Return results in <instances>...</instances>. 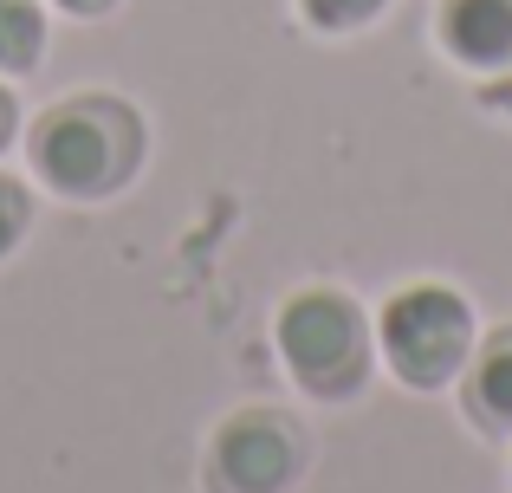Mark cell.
<instances>
[{
  "label": "cell",
  "mask_w": 512,
  "mask_h": 493,
  "mask_svg": "<svg viewBox=\"0 0 512 493\" xmlns=\"http://www.w3.org/2000/svg\"><path fill=\"white\" fill-rule=\"evenodd\" d=\"M143 156V124L130 104L117 98H72L52 104L33 124V163L72 202H98V195L124 189L137 176Z\"/></svg>",
  "instance_id": "cell-1"
},
{
  "label": "cell",
  "mask_w": 512,
  "mask_h": 493,
  "mask_svg": "<svg viewBox=\"0 0 512 493\" xmlns=\"http://www.w3.org/2000/svg\"><path fill=\"white\" fill-rule=\"evenodd\" d=\"M279 357H286L292 383L318 403H350V396L370 383L376 364V331L363 318V305L350 292L312 286L292 292L279 305Z\"/></svg>",
  "instance_id": "cell-2"
},
{
  "label": "cell",
  "mask_w": 512,
  "mask_h": 493,
  "mask_svg": "<svg viewBox=\"0 0 512 493\" xmlns=\"http://www.w3.org/2000/svg\"><path fill=\"white\" fill-rule=\"evenodd\" d=\"M474 344H480L474 305L454 286H441V279H415V286H402L376 312V351L396 370V383H409V390H448V383H461Z\"/></svg>",
  "instance_id": "cell-3"
},
{
  "label": "cell",
  "mask_w": 512,
  "mask_h": 493,
  "mask_svg": "<svg viewBox=\"0 0 512 493\" xmlns=\"http://www.w3.org/2000/svg\"><path fill=\"white\" fill-rule=\"evenodd\" d=\"M305 468L299 422L279 409H240L221 422L208 448V481L214 493H286Z\"/></svg>",
  "instance_id": "cell-4"
},
{
  "label": "cell",
  "mask_w": 512,
  "mask_h": 493,
  "mask_svg": "<svg viewBox=\"0 0 512 493\" xmlns=\"http://www.w3.org/2000/svg\"><path fill=\"white\" fill-rule=\"evenodd\" d=\"M435 39L467 72H512V0H441Z\"/></svg>",
  "instance_id": "cell-5"
},
{
  "label": "cell",
  "mask_w": 512,
  "mask_h": 493,
  "mask_svg": "<svg viewBox=\"0 0 512 493\" xmlns=\"http://www.w3.org/2000/svg\"><path fill=\"white\" fill-rule=\"evenodd\" d=\"M461 403H467V422L487 435H512V325L487 331L474 344L461 370Z\"/></svg>",
  "instance_id": "cell-6"
},
{
  "label": "cell",
  "mask_w": 512,
  "mask_h": 493,
  "mask_svg": "<svg viewBox=\"0 0 512 493\" xmlns=\"http://www.w3.org/2000/svg\"><path fill=\"white\" fill-rule=\"evenodd\" d=\"M46 52V13L39 0H0V78H20Z\"/></svg>",
  "instance_id": "cell-7"
},
{
  "label": "cell",
  "mask_w": 512,
  "mask_h": 493,
  "mask_svg": "<svg viewBox=\"0 0 512 493\" xmlns=\"http://www.w3.org/2000/svg\"><path fill=\"white\" fill-rule=\"evenodd\" d=\"M383 7L389 0H299V13L318 26V33H357V26H370Z\"/></svg>",
  "instance_id": "cell-8"
},
{
  "label": "cell",
  "mask_w": 512,
  "mask_h": 493,
  "mask_svg": "<svg viewBox=\"0 0 512 493\" xmlns=\"http://www.w3.org/2000/svg\"><path fill=\"white\" fill-rule=\"evenodd\" d=\"M26 228H33V202H26V189L13 176H0V260L26 241Z\"/></svg>",
  "instance_id": "cell-9"
},
{
  "label": "cell",
  "mask_w": 512,
  "mask_h": 493,
  "mask_svg": "<svg viewBox=\"0 0 512 493\" xmlns=\"http://www.w3.org/2000/svg\"><path fill=\"white\" fill-rule=\"evenodd\" d=\"M59 7H65V13H85V20H91V13H111L117 0H59Z\"/></svg>",
  "instance_id": "cell-10"
},
{
  "label": "cell",
  "mask_w": 512,
  "mask_h": 493,
  "mask_svg": "<svg viewBox=\"0 0 512 493\" xmlns=\"http://www.w3.org/2000/svg\"><path fill=\"white\" fill-rule=\"evenodd\" d=\"M7 137H13V98H7V85H0V150H7Z\"/></svg>",
  "instance_id": "cell-11"
}]
</instances>
